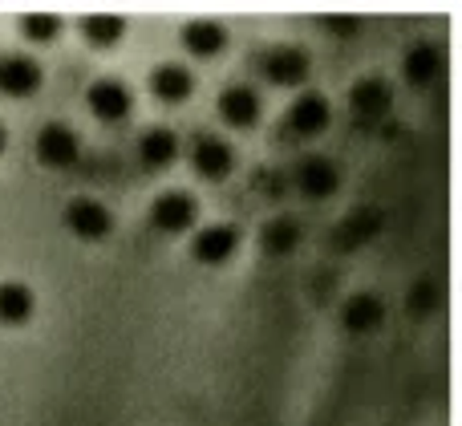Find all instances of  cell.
<instances>
[{
    "label": "cell",
    "mask_w": 462,
    "mask_h": 426,
    "mask_svg": "<svg viewBox=\"0 0 462 426\" xmlns=\"http://www.w3.org/2000/svg\"><path fill=\"white\" fill-rule=\"evenodd\" d=\"M86 102H89V110H94V118L122 122L130 114V106H134V94H130V89L122 86L118 78H97L94 86H89Z\"/></svg>",
    "instance_id": "cell-6"
},
{
    "label": "cell",
    "mask_w": 462,
    "mask_h": 426,
    "mask_svg": "<svg viewBox=\"0 0 462 426\" xmlns=\"http://www.w3.org/2000/svg\"><path fill=\"white\" fill-rule=\"evenodd\" d=\"M296 183H300V191L309 195V199H325V195H333L337 187H341V171H337V162L325 159V154H309V159L296 167Z\"/></svg>",
    "instance_id": "cell-8"
},
{
    "label": "cell",
    "mask_w": 462,
    "mask_h": 426,
    "mask_svg": "<svg viewBox=\"0 0 462 426\" xmlns=\"http://www.w3.org/2000/svg\"><path fill=\"white\" fill-rule=\"evenodd\" d=\"M21 29L29 41H37V45H49V41L61 32V16L57 13H24L21 16Z\"/></svg>",
    "instance_id": "cell-21"
},
{
    "label": "cell",
    "mask_w": 462,
    "mask_h": 426,
    "mask_svg": "<svg viewBox=\"0 0 462 426\" xmlns=\"http://www.w3.org/2000/svg\"><path fill=\"white\" fill-rule=\"evenodd\" d=\"M41 81H45V69H41L32 57H24V53L0 57V94L29 97V94H37L41 89Z\"/></svg>",
    "instance_id": "cell-5"
},
{
    "label": "cell",
    "mask_w": 462,
    "mask_h": 426,
    "mask_svg": "<svg viewBox=\"0 0 462 426\" xmlns=\"http://www.w3.org/2000/svg\"><path fill=\"white\" fill-rule=\"evenodd\" d=\"M151 219H154V227L167 236L191 232L195 219H199V203H195L191 191H162L151 208Z\"/></svg>",
    "instance_id": "cell-2"
},
{
    "label": "cell",
    "mask_w": 462,
    "mask_h": 426,
    "mask_svg": "<svg viewBox=\"0 0 462 426\" xmlns=\"http://www.w3.org/2000/svg\"><path fill=\"white\" fill-rule=\"evenodd\" d=\"M65 227H69L78 240H106V236L114 232V216L97 199L81 195V199H73L69 208H65Z\"/></svg>",
    "instance_id": "cell-4"
},
{
    "label": "cell",
    "mask_w": 462,
    "mask_h": 426,
    "mask_svg": "<svg viewBox=\"0 0 462 426\" xmlns=\"http://www.w3.org/2000/svg\"><path fill=\"white\" fill-rule=\"evenodd\" d=\"M191 162L203 179H227L231 167H236V151L219 134H199L191 146Z\"/></svg>",
    "instance_id": "cell-7"
},
{
    "label": "cell",
    "mask_w": 462,
    "mask_h": 426,
    "mask_svg": "<svg viewBox=\"0 0 462 426\" xmlns=\"http://www.w3.org/2000/svg\"><path fill=\"white\" fill-rule=\"evenodd\" d=\"M328 118H333V110H328L325 94H300L292 106H288V126H292L300 138L320 134V130L328 126Z\"/></svg>",
    "instance_id": "cell-11"
},
{
    "label": "cell",
    "mask_w": 462,
    "mask_h": 426,
    "mask_svg": "<svg viewBox=\"0 0 462 426\" xmlns=\"http://www.w3.org/2000/svg\"><path fill=\"white\" fill-rule=\"evenodd\" d=\"M377 321H382V301H377L374 292H357V297L345 305V329L365 333V329H374Z\"/></svg>",
    "instance_id": "cell-19"
},
{
    "label": "cell",
    "mask_w": 462,
    "mask_h": 426,
    "mask_svg": "<svg viewBox=\"0 0 462 426\" xmlns=\"http://www.w3.org/2000/svg\"><path fill=\"white\" fill-rule=\"evenodd\" d=\"M32 317V289L21 281H5L0 284V321L5 325H21Z\"/></svg>",
    "instance_id": "cell-16"
},
{
    "label": "cell",
    "mask_w": 462,
    "mask_h": 426,
    "mask_svg": "<svg viewBox=\"0 0 462 426\" xmlns=\"http://www.w3.org/2000/svg\"><path fill=\"white\" fill-rule=\"evenodd\" d=\"M439 49H430V41H418V45L406 49V61H402V69H406V78L414 81V86H426V81L439 73Z\"/></svg>",
    "instance_id": "cell-18"
},
{
    "label": "cell",
    "mask_w": 462,
    "mask_h": 426,
    "mask_svg": "<svg viewBox=\"0 0 462 426\" xmlns=\"http://www.w3.org/2000/svg\"><path fill=\"white\" fill-rule=\"evenodd\" d=\"M183 41L195 57H216V53H224V45H227V29L219 21H191L183 29Z\"/></svg>",
    "instance_id": "cell-14"
},
{
    "label": "cell",
    "mask_w": 462,
    "mask_h": 426,
    "mask_svg": "<svg viewBox=\"0 0 462 426\" xmlns=\"http://www.w3.org/2000/svg\"><path fill=\"white\" fill-rule=\"evenodd\" d=\"M236 248H239V227H231V224H211L203 232H195V240H191L195 260H203V264H224Z\"/></svg>",
    "instance_id": "cell-10"
},
{
    "label": "cell",
    "mask_w": 462,
    "mask_h": 426,
    "mask_svg": "<svg viewBox=\"0 0 462 426\" xmlns=\"http://www.w3.org/2000/svg\"><path fill=\"white\" fill-rule=\"evenodd\" d=\"M219 118L236 130H247L260 122V94L252 86H227L219 94Z\"/></svg>",
    "instance_id": "cell-9"
},
{
    "label": "cell",
    "mask_w": 462,
    "mask_h": 426,
    "mask_svg": "<svg viewBox=\"0 0 462 426\" xmlns=\"http://www.w3.org/2000/svg\"><path fill=\"white\" fill-rule=\"evenodd\" d=\"M138 159H143L146 171H162L171 167V162L179 159V134L167 126H151L143 134V143H138Z\"/></svg>",
    "instance_id": "cell-13"
},
{
    "label": "cell",
    "mask_w": 462,
    "mask_h": 426,
    "mask_svg": "<svg viewBox=\"0 0 462 426\" xmlns=\"http://www.w3.org/2000/svg\"><path fill=\"white\" fill-rule=\"evenodd\" d=\"M263 248L276 252V256H288L292 248H300V224L292 216H280L272 224H263Z\"/></svg>",
    "instance_id": "cell-20"
},
{
    "label": "cell",
    "mask_w": 462,
    "mask_h": 426,
    "mask_svg": "<svg viewBox=\"0 0 462 426\" xmlns=\"http://www.w3.org/2000/svg\"><path fill=\"white\" fill-rule=\"evenodd\" d=\"M5 146H8V134H5V126H0V154H5Z\"/></svg>",
    "instance_id": "cell-22"
},
{
    "label": "cell",
    "mask_w": 462,
    "mask_h": 426,
    "mask_svg": "<svg viewBox=\"0 0 462 426\" xmlns=\"http://www.w3.org/2000/svg\"><path fill=\"white\" fill-rule=\"evenodd\" d=\"M32 151H37V159L45 162V167L53 171H65L78 162L81 154V138L73 126H65V122H49V126L37 130V143H32Z\"/></svg>",
    "instance_id": "cell-1"
},
{
    "label": "cell",
    "mask_w": 462,
    "mask_h": 426,
    "mask_svg": "<svg viewBox=\"0 0 462 426\" xmlns=\"http://www.w3.org/2000/svg\"><path fill=\"white\" fill-rule=\"evenodd\" d=\"M81 32H86V41L94 49H110V45H118V37L126 32V16H118V13H89L86 21H81Z\"/></svg>",
    "instance_id": "cell-17"
},
{
    "label": "cell",
    "mask_w": 462,
    "mask_h": 426,
    "mask_svg": "<svg viewBox=\"0 0 462 426\" xmlns=\"http://www.w3.org/2000/svg\"><path fill=\"white\" fill-rule=\"evenodd\" d=\"M260 73L272 86H300L309 78V53L300 45H272L260 57Z\"/></svg>",
    "instance_id": "cell-3"
},
{
    "label": "cell",
    "mask_w": 462,
    "mask_h": 426,
    "mask_svg": "<svg viewBox=\"0 0 462 426\" xmlns=\"http://www.w3.org/2000/svg\"><path fill=\"white\" fill-rule=\"evenodd\" d=\"M151 89H154V97H159V102L179 106V102H187V97H191L195 78H191V69H187V65L167 61V65H159V69L151 73Z\"/></svg>",
    "instance_id": "cell-12"
},
{
    "label": "cell",
    "mask_w": 462,
    "mask_h": 426,
    "mask_svg": "<svg viewBox=\"0 0 462 426\" xmlns=\"http://www.w3.org/2000/svg\"><path fill=\"white\" fill-rule=\"evenodd\" d=\"M390 102H393L390 81H382V78H365V81H357V86H353V110L365 114V118L385 114V110H390Z\"/></svg>",
    "instance_id": "cell-15"
}]
</instances>
